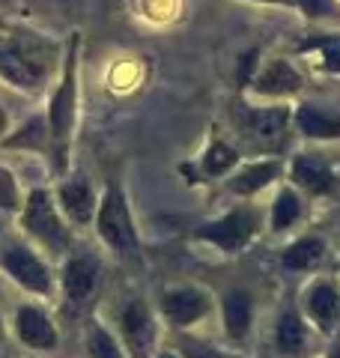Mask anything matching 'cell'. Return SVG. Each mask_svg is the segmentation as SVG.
Here are the masks:
<instances>
[{"label":"cell","instance_id":"6da1fadb","mask_svg":"<svg viewBox=\"0 0 340 358\" xmlns=\"http://www.w3.org/2000/svg\"><path fill=\"white\" fill-rule=\"evenodd\" d=\"M78 51H81V36L72 33L69 45H66L63 57V75L57 84L51 105H48V141H51V155L57 171L66 173L69 167V147H72V129L78 120Z\"/></svg>","mask_w":340,"mask_h":358},{"label":"cell","instance_id":"7a4b0ae2","mask_svg":"<svg viewBox=\"0 0 340 358\" xmlns=\"http://www.w3.org/2000/svg\"><path fill=\"white\" fill-rule=\"evenodd\" d=\"M54 57L57 48L45 36L13 30L6 39H0V78L24 93H33L48 78Z\"/></svg>","mask_w":340,"mask_h":358},{"label":"cell","instance_id":"3957f363","mask_svg":"<svg viewBox=\"0 0 340 358\" xmlns=\"http://www.w3.org/2000/svg\"><path fill=\"white\" fill-rule=\"evenodd\" d=\"M21 227L30 239H36L51 254H66L72 245V236L66 230L60 212H57L54 197L45 188H33L27 194L24 206H21Z\"/></svg>","mask_w":340,"mask_h":358},{"label":"cell","instance_id":"277c9868","mask_svg":"<svg viewBox=\"0 0 340 358\" xmlns=\"http://www.w3.org/2000/svg\"><path fill=\"white\" fill-rule=\"evenodd\" d=\"M96 230L99 239L117 254H134L138 251V230H134V218L129 209V200L122 194L117 182L105 188V194L99 197L96 206Z\"/></svg>","mask_w":340,"mask_h":358},{"label":"cell","instance_id":"5b68a950","mask_svg":"<svg viewBox=\"0 0 340 358\" xmlns=\"http://www.w3.org/2000/svg\"><path fill=\"white\" fill-rule=\"evenodd\" d=\"M260 227H263L260 209L239 206V209L224 212V215L212 218L206 224H200V227L194 230V239L215 245L221 254H242L248 245L257 239Z\"/></svg>","mask_w":340,"mask_h":358},{"label":"cell","instance_id":"8992f818","mask_svg":"<svg viewBox=\"0 0 340 358\" xmlns=\"http://www.w3.org/2000/svg\"><path fill=\"white\" fill-rule=\"evenodd\" d=\"M120 322V341L129 358H155L158 346V322L153 317L150 305L143 299H126V305L117 313Z\"/></svg>","mask_w":340,"mask_h":358},{"label":"cell","instance_id":"52a82bcc","mask_svg":"<svg viewBox=\"0 0 340 358\" xmlns=\"http://www.w3.org/2000/svg\"><path fill=\"white\" fill-rule=\"evenodd\" d=\"M0 268L13 278L15 284H21L27 293H36V296H51V272L45 260L39 254H33L24 245H13L0 254Z\"/></svg>","mask_w":340,"mask_h":358},{"label":"cell","instance_id":"ba28073f","mask_svg":"<svg viewBox=\"0 0 340 358\" xmlns=\"http://www.w3.org/2000/svg\"><path fill=\"white\" fill-rule=\"evenodd\" d=\"M292 110L287 105H271V108H245L242 110V131L248 134V141H254L257 147H278L287 134Z\"/></svg>","mask_w":340,"mask_h":358},{"label":"cell","instance_id":"9c48e42d","mask_svg":"<svg viewBox=\"0 0 340 358\" xmlns=\"http://www.w3.org/2000/svg\"><path fill=\"white\" fill-rule=\"evenodd\" d=\"M212 301L197 287H170L162 293V317L173 329H188L209 313Z\"/></svg>","mask_w":340,"mask_h":358},{"label":"cell","instance_id":"30bf717a","mask_svg":"<svg viewBox=\"0 0 340 358\" xmlns=\"http://www.w3.org/2000/svg\"><path fill=\"white\" fill-rule=\"evenodd\" d=\"M101 266L93 254H72L63 266V293L72 305H87L96 296Z\"/></svg>","mask_w":340,"mask_h":358},{"label":"cell","instance_id":"8fae6325","mask_svg":"<svg viewBox=\"0 0 340 358\" xmlns=\"http://www.w3.org/2000/svg\"><path fill=\"white\" fill-rule=\"evenodd\" d=\"M302 75H299V69L292 66L290 60H283V57H278V60H269L263 69H260L254 78H251V93L254 96H275V99H281V96H292V93H299L302 90Z\"/></svg>","mask_w":340,"mask_h":358},{"label":"cell","instance_id":"7c38bea8","mask_svg":"<svg viewBox=\"0 0 340 358\" xmlns=\"http://www.w3.org/2000/svg\"><path fill=\"white\" fill-rule=\"evenodd\" d=\"M304 313L320 331L332 334L340 326V293L332 281H313L304 293Z\"/></svg>","mask_w":340,"mask_h":358},{"label":"cell","instance_id":"4fadbf2b","mask_svg":"<svg viewBox=\"0 0 340 358\" xmlns=\"http://www.w3.org/2000/svg\"><path fill=\"white\" fill-rule=\"evenodd\" d=\"M15 334L18 341L36 352H51L57 346V329L48 320V313L36 305H21L15 313Z\"/></svg>","mask_w":340,"mask_h":358},{"label":"cell","instance_id":"5bb4252c","mask_svg":"<svg viewBox=\"0 0 340 358\" xmlns=\"http://www.w3.org/2000/svg\"><path fill=\"white\" fill-rule=\"evenodd\" d=\"M290 182L308 194H328L337 185V179L320 155L302 152L290 162Z\"/></svg>","mask_w":340,"mask_h":358},{"label":"cell","instance_id":"9a60e30c","mask_svg":"<svg viewBox=\"0 0 340 358\" xmlns=\"http://www.w3.org/2000/svg\"><path fill=\"white\" fill-rule=\"evenodd\" d=\"M283 164L278 159H263V162H251V164H242L230 179H227V188L230 194H239V197H254L257 192L269 188L275 179L281 176Z\"/></svg>","mask_w":340,"mask_h":358},{"label":"cell","instance_id":"2e32d148","mask_svg":"<svg viewBox=\"0 0 340 358\" xmlns=\"http://www.w3.org/2000/svg\"><path fill=\"white\" fill-rule=\"evenodd\" d=\"M221 322H224L227 338L242 341L251 331V322H254V299L245 289H230L221 299Z\"/></svg>","mask_w":340,"mask_h":358},{"label":"cell","instance_id":"e0dca14e","mask_svg":"<svg viewBox=\"0 0 340 358\" xmlns=\"http://www.w3.org/2000/svg\"><path fill=\"white\" fill-rule=\"evenodd\" d=\"M60 206L63 212L69 215L75 224H87L96 218V206H99V197L93 194L87 179H66L60 182Z\"/></svg>","mask_w":340,"mask_h":358},{"label":"cell","instance_id":"ac0fdd59","mask_svg":"<svg viewBox=\"0 0 340 358\" xmlns=\"http://www.w3.org/2000/svg\"><path fill=\"white\" fill-rule=\"evenodd\" d=\"M292 120H296L299 134L311 141H340V117L328 114V110L316 105H308V102L299 105Z\"/></svg>","mask_w":340,"mask_h":358},{"label":"cell","instance_id":"d6986e66","mask_svg":"<svg viewBox=\"0 0 340 358\" xmlns=\"http://www.w3.org/2000/svg\"><path fill=\"white\" fill-rule=\"evenodd\" d=\"M325 251H328L325 239H320V236H302V239L290 242L287 248H283L281 263L287 268H292V272H313V268L323 266Z\"/></svg>","mask_w":340,"mask_h":358},{"label":"cell","instance_id":"ffe728a7","mask_svg":"<svg viewBox=\"0 0 340 358\" xmlns=\"http://www.w3.org/2000/svg\"><path fill=\"white\" fill-rule=\"evenodd\" d=\"M275 341H278V350L283 355H299V352H304V346H308V322H304V317H302L296 308H290V310L281 313Z\"/></svg>","mask_w":340,"mask_h":358},{"label":"cell","instance_id":"44dd1931","mask_svg":"<svg viewBox=\"0 0 340 358\" xmlns=\"http://www.w3.org/2000/svg\"><path fill=\"white\" fill-rule=\"evenodd\" d=\"M302 215H304V203H302L299 192L296 188H290V185H283L281 192L275 194V203H271L269 227L275 233H283V230H290Z\"/></svg>","mask_w":340,"mask_h":358},{"label":"cell","instance_id":"7402d4cb","mask_svg":"<svg viewBox=\"0 0 340 358\" xmlns=\"http://www.w3.org/2000/svg\"><path fill=\"white\" fill-rule=\"evenodd\" d=\"M236 164H239V152L224 141H212L209 150L203 152V173L206 176H224L227 171H233Z\"/></svg>","mask_w":340,"mask_h":358},{"label":"cell","instance_id":"603a6c76","mask_svg":"<svg viewBox=\"0 0 340 358\" xmlns=\"http://www.w3.org/2000/svg\"><path fill=\"white\" fill-rule=\"evenodd\" d=\"M87 346H90V358H126V350L101 322H90Z\"/></svg>","mask_w":340,"mask_h":358},{"label":"cell","instance_id":"cb8c5ba5","mask_svg":"<svg viewBox=\"0 0 340 358\" xmlns=\"http://www.w3.org/2000/svg\"><path fill=\"white\" fill-rule=\"evenodd\" d=\"M302 51H316L320 54V66L325 72L340 75V36H313L299 45Z\"/></svg>","mask_w":340,"mask_h":358},{"label":"cell","instance_id":"d4e9b609","mask_svg":"<svg viewBox=\"0 0 340 358\" xmlns=\"http://www.w3.org/2000/svg\"><path fill=\"white\" fill-rule=\"evenodd\" d=\"M9 147H30V150H45L48 147V120H42V117H36V120H30L24 129H21L18 134H13V138L6 141Z\"/></svg>","mask_w":340,"mask_h":358},{"label":"cell","instance_id":"484cf974","mask_svg":"<svg viewBox=\"0 0 340 358\" xmlns=\"http://www.w3.org/2000/svg\"><path fill=\"white\" fill-rule=\"evenodd\" d=\"M24 200L18 194V182H15V173L9 167H0V209L3 212H21Z\"/></svg>","mask_w":340,"mask_h":358},{"label":"cell","instance_id":"4316f807","mask_svg":"<svg viewBox=\"0 0 340 358\" xmlns=\"http://www.w3.org/2000/svg\"><path fill=\"white\" fill-rule=\"evenodd\" d=\"M179 355L183 358H242L236 352H224L212 343H200V341H188V338L179 343Z\"/></svg>","mask_w":340,"mask_h":358},{"label":"cell","instance_id":"83f0119b","mask_svg":"<svg viewBox=\"0 0 340 358\" xmlns=\"http://www.w3.org/2000/svg\"><path fill=\"white\" fill-rule=\"evenodd\" d=\"M292 6H299L302 15L308 18V21L334 15V0H292Z\"/></svg>","mask_w":340,"mask_h":358},{"label":"cell","instance_id":"f1b7e54d","mask_svg":"<svg viewBox=\"0 0 340 358\" xmlns=\"http://www.w3.org/2000/svg\"><path fill=\"white\" fill-rule=\"evenodd\" d=\"M332 334H334V338H332V346H328V355L325 358H340V326Z\"/></svg>","mask_w":340,"mask_h":358},{"label":"cell","instance_id":"f546056e","mask_svg":"<svg viewBox=\"0 0 340 358\" xmlns=\"http://www.w3.org/2000/svg\"><path fill=\"white\" fill-rule=\"evenodd\" d=\"M6 131H9V117H6V110L0 108V138H3Z\"/></svg>","mask_w":340,"mask_h":358},{"label":"cell","instance_id":"4dcf8cb0","mask_svg":"<svg viewBox=\"0 0 340 358\" xmlns=\"http://www.w3.org/2000/svg\"><path fill=\"white\" fill-rule=\"evenodd\" d=\"M254 3H269V6H292V0H254Z\"/></svg>","mask_w":340,"mask_h":358},{"label":"cell","instance_id":"1f68e13d","mask_svg":"<svg viewBox=\"0 0 340 358\" xmlns=\"http://www.w3.org/2000/svg\"><path fill=\"white\" fill-rule=\"evenodd\" d=\"M155 358H179V355H173V352H162V355H155Z\"/></svg>","mask_w":340,"mask_h":358},{"label":"cell","instance_id":"d6a6232c","mask_svg":"<svg viewBox=\"0 0 340 358\" xmlns=\"http://www.w3.org/2000/svg\"><path fill=\"white\" fill-rule=\"evenodd\" d=\"M0 341H3V320H0Z\"/></svg>","mask_w":340,"mask_h":358},{"label":"cell","instance_id":"836d02e7","mask_svg":"<svg viewBox=\"0 0 340 358\" xmlns=\"http://www.w3.org/2000/svg\"><path fill=\"white\" fill-rule=\"evenodd\" d=\"M6 3H9V0H0V6H6Z\"/></svg>","mask_w":340,"mask_h":358},{"label":"cell","instance_id":"e575fe53","mask_svg":"<svg viewBox=\"0 0 340 358\" xmlns=\"http://www.w3.org/2000/svg\"><path fill=\"white\" fill-rule=\"evenodd\" d=\"M0 27H3V21H0Z\"/></svg>","mask_w":340,"mask_h":358}]
</instances>
